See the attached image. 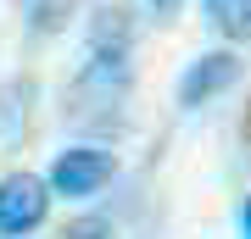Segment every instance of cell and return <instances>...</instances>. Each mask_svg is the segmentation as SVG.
<instances>
[{
  "mask_svg": "<svg viewBox=\"0 0 251 239\" xmlns=\"http://www.w3.org/2000/svg\"><path fill=\"white\" fill-rule=\"evenodd\" d=\"M117 178V151H106L100 139H84V145H67L62 156L50 161V173H45V184H50V195L56 200H90L100 195Z\"/></svg>",
  "mask_w": 251,
  "mask_h": 239,
  "instance_id": "1",
  "label": "cell"
},
{
  "mask_svg": "<svg viewBox=\"0 0 251 239\" xmlns=\"http://www.w3.org/2000/svg\"><path fill=\"white\" fill-rule=\"evenodd\" d=\"M50 184L39 173H6L0 178V239H28L50 217Z\"/></svg>",
  "mask_w": 251,
  "mask_h": 239,
  "instance_id": "2",
  "label": "cell"
},
{
  "mask_svg": "<svg viewBox=\"0 0 251 239\" xmlns=\"http://www.w3.org/2000/svg\"><path fill=\"white\" fill-rule=\"evenodd\" d=\"M240 84V56H234V44H218V50H201L196 62H190L179 72V106L184 111H201V106H212L218 95H229V89Z\"/></svg>",
  "mask_w": 251,
  "mask_h": 239,
  "instance_id": "3",
  "label": "cell"
},
{
  "mask_svg": "<svg viewBox=\"0 0 251 239\" xmlns=\"http://www.w3.org/2000/svg\"><path fill=\"white\" fill-rule=\"evenodd\" d=\"M134 50V17L123 6H100L90 17V56H106V62H128Z\"/></svg>",
  "mask_w": 251,
  "mask_h": 239,
  "instance_id": "4",
  "label": "cell"
},
{
  "mask_svg": "<svg viewBox=\"0 0 251 239\" xmlns=\"http://www.w3.org/2000/svg\"><path fill=\"white\" fill-rule=\"evenodd\" d=\"M28 123H34V78L0 84V139L23 145L28 139Z\"/></svg>",
  "mask_w": 251,
  "mask_h": 239,
  "instance_id": "5",
  "label": "cell"
},
{
  "mask_svg": "<svg viewBox=\"0 0 251 239\" xmlns=\"http://www.w3.org/2000/svg\"><path fill=\"white\" fill-rule=\"evenodd\" d=\"M206 28H212L224 44H246L251 39V0H201Z\"/></svg>",
  "mask_w": 251,
  "mask_h": 239,
  "instance_id": "6",
  "label": "cell"
},
{
  "mask_svg": "<svg viewBox=\"0 0 251 239\" xmlns=\"http://www.w3.org/2000/svg\"><path fill=\"white\" fill-rule=\"evenodd\" d=\"M73 17V0H34L28 6V34H56Z\"/></svg>",
  "mask_w": 251,
  "mask_h": 239,
  "instance_id": "7",
  "label": "cell"
},
{
  "mask_svg": "<svg viewBox=\"0 0 251 239\" xmlns=\"http://www.w3.org/2000/svg\"><path fill=\"white\" fill-rule=\"evenodd\" d=\"M62 239H117V228H112V217H100V212H78L62 228Z\"/></svg>",
  "mask_w": 251,
  "mask_h": 239,
  "instance_id": "8",
  "label": "cell"
},
{
  "mask_svg": "<svg viewBox=\"0 0 251 239\" xmlns=\"http://www.w3.org/2000/svg\"><path fill=\"white\" fill-rule=\"evenodd\" d=\"M145 11H151L156 22H173V17L184 11V0H145Z\"/></svg>",
  "mask_w": 251,
  "mask_h": 239,
  "instance_id": "9",
  "label": "cell"
},
{
  "mask_svg": "<svg viewBox=\"0 0 251 239\" xmlns=\"http://www.w3.org/2000/svg\"><path fill=\"white\" fill-rule=\"evenodd\" d=\"M240 234H246V239H251V200H246V206H240Z\"/></svg>",
  "mask_w": 251,
  "mask_h": 239,
  "instance_id": "10",
  "label": "cell"
}]
</instances>
